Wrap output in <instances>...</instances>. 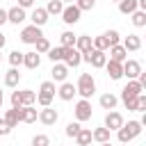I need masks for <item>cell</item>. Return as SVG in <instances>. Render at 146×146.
I'll list each match as a JSON object with an SVG mask.
<instances>
[{"label": "cell", "mask_w": 146, "mask_h": 146, "mask_svg": "<svg viewBox=\"0 0 146 146\" xmlns=\"http://www.w3.org/2000/svg\"><path fill=\"white\" fill-rule=\"evenodd\" d=\"M75 91H78L84 100H89V98L94 96V91H96V80H94V75H91V73H80L78 84H75Z\"/></svg>", "instance_id": "6da1fadb"}, {"label": "cell", "mask_w": 146, "mask_h": 146, "mask_svg": "<svg viewBox=\"0 0 146 146\" xmlns=\"http://www.w3.org/2000/svg\"><path fill=\"white\" fill-rule=\"evenodd\" d=\"M139 135H141V123H139V121H128V123H123V125L116 130V137H119L121 144H128V141H132V139L139 137Z\"/></svg>", "instance_id": "7a4b0ae2"}, {"label": "cell", "mask_w": 146, "mask_h": 146, "mask_svg": "<svg viewBox=\"0 0 146 146\" xmlns=\"http://www.w3.org/2000/svg\"><path fill=\"white\" fill-rule=\"evenodd\" d=\"M82 62L91 64L94 68H105V64H107V52H103V50H96V48H91L89 52H84V55H82Z\"/></svg>", "instance_id": "3957f363"}, {"label": "cell", "mask_w": 146, "mask_h": 146, "mask_svg": "<svg viewBox=\"0 0 146 146\" xmlns=\"http://www.w3.org/2000/svg\"><path fill=\"white\" fill-rule=\"evenodd\" d=\"M62 21L66 23V25H75L78 21H80V16H82V11L75 7V2L73 5H64V9H62Z\"/></svg>", "instance_id": "277c9868"}, {"label": "cell", "mask_w": 146, "mask_h": 146, "mask_svg": "<svg viewBox=\"0 0 146 146\" xmlns=\"http://www.w3.org/2000/svg\"><path fill=\"white\" fill-rule=\"evenodd\" d=\"M75 119H78V123H84V121L91 119V103H89V100L80 98V100L75 103Z\"/></svg>", "instance_id": "5b68a950"}, {"label": "cell", "mask_w": 146, "mask_h": 146, "mask_svg": "<svg viewBox=\"0 0 146 146\" xmlns=\"http://www.w3.org/2000/svg\"><path fill=\"white\" fill-rule=\"evenodd\" d=\"M41 36H43V32H41V27H36V25H27V27L21 30V41H23V43H34V41L41 39Z\"/></svg>", "instance_id": "8992f818"}, {"label": "cell", "mask_w": 146, "mask_h": 146, "mask_svg": "<svg viewBox=\"0 0 146 146\" xmlns=\"http://www.w3.org/2000/svg\"><path fill=\"white\" fill-rule=\"evenodd\" d=\"M68 68H75L82 64V52H78L75 48H64V59H62Z\"/></svg>", "instance_id": "52a82bcc"}, {"label": "cell", "mask_w": 146, "mask_h": 146, "mask_svg": "<svg viewBox=\"0 0 146 146\" xmlns=\"http://www.w3.org/2000/svg\"><path fill=\"white\" fill-rule=\"evenodd\" d=\"M121 66H123V75H125L128 80H137V75L141 73V64H139L137 59H125Z\"/></svg>", "instance_id": "ba28073f"}, {"label": "cell", "mask_w": 146, "mask_h": 146, "mask_svg": "<svg viewBox=\"0 0 146 146\" xmlns=\"http://www.w3.org/2000/svg\"><path fill=\"white\" fill-rule=\"evenodd\" d=\"M123 125V116L119 114V112H114V110H110L107 114H105V128L112 132V130H119Z\"/></svg>", "instance_id": "9c48e42d"}, {"label": "cell", "mask_w": 146, "mask_h": 146, "mask_svg": "<svg viewBox=\"0 0 146 146\" xmlns=\"http://www.w3.org/2000/svg\"><path fill=\"white\" fill-rule=\"evenodd\" d=\"M50 75H52V82H66V78H68V66H66L64 62H57V64H52Z\"/></svg>", "instance_id": "30bf717a"}, {"label": "cell", "mask_w": 146, "mask_h": 146, "mask_svg": "<svg viewBox=\"0 0 146 146\" xmlns=\"http://www.w3.org/2000/svg\"><path fill=\"white\" fill-rule=\"evenodd\" d=\"M43 125H55L57 123V119H59V114H57V110H52V107H43L41 112H39V116H36Z\"/></svg>", "instance_id": "8fae6325"}, {"label": "cell", "mask_w": 146, "mask_h": 146, "mask_svg": "<svg viewBox=\"0 0 146 146\" xmlns=\"http://www.w3.org/2000/svg\"><path fill=\"white\" fill-rule=\"evenodd\" d=\"M25 18H27V16H25V9H21L18 5H16V7H11V9H7V23L21 25Z\"/></svg>", "instance_id": "7c38bea8"}, {"label": "cell", "mask_w": 146, "mask_h": 146, "mask_svg": "<svg viewBox=\"0 0 146 146\" xmlns=\"http://www.w3.org/2000/svg\"><path fill=\"white\" fill-rule=\"evenodd\" d=\"M121 46L125 48V52H137L141 48V39H139V34H128Z\"/></svg>", "instance_id": "4fadbf2b"}, {"label": "cell", "mask_w": 146, "mask_h": 146, "mask_svg": "<svg viewBox=\"0 0 146 146\" xmlns=\"http://www.w3.org/2000/svg\"><path fill=\"white\" fill-rule=\"evenodd\" d=\"M30 21H32V25H36V27H43V25L48 23V14H46V9H41V7L32 9V14H30Z\"/></svg>", "instance_id": "5bb4252c"}, {"label": "cell", "mask_w": 146, "mask_h": 146, "mask_svg": "<svg viewBox=\"0 0 146 146\" xmlns=\"http://www.w3.org/2000/svg\"><path fill=\"white\" fill-rule=\"evenodd\" d=\"M105 71H107V75H110V80H121L123 78V66L119 64V62H107L105 64Z\"/></svg>", "instance_id": "9a60e30c"}, {"label": "cell", "mask_w": 146, "mask_h": 146, "mask_svg": "<svg viewBox=\"0 0 146 146\" xmlns=\"http://www.w3.org/2000/svg\"><path fill=\"white\" fill-rule=\"evenodd\" d=\"M110 50V59L112 62H119V64H123L125 59H128V52H125V48L119 43V46H112V48H107Z\"/></svg>", "instance_id": "2e32d148"}, {"label": "cell", "mask_w": 146, "mask_h": 146, "mask_svg": "<svg viewBox=\"0 0 146 146\" xmlns=\"http://www.w3.org/2000/svg\"><path fill=\"white\" fill-rule=\"evenodd\" d=\"M75 94H78V91H75V84H71V82H62V87L57 89V96H59L62 100H73Z\"/></svg>", "instance_id": "e0dca14e"}, {"label": "cell", "mask_w": 146, "mask_h": 146, "mask_svg": "<svg viewBox=\"0 0 146 146\" xmlns=\"http://www.w3.org/2000/svg\"><path fill=\"white\" fill-rule=\"evenodd\" d=\"M18 112H21V121H23V123H34L36 116H39V112L34 110V105H25V107H21Z\"/></svg>", "instance_id": "ac0fdd59"}, {"label": "cell", "mask_w": 146, "mask_h": 146, "mask_svg": "<svg viewBox=\"0 0 146 146\" xmlns=\"http://www.w3.org/2000/svg\"><path fill=\"white\" fill-rule=\"evenodd\" d=\"M23 64L34 71V68H39V64H41V55L34 52V50H32V52H23Z\"/></svg>", "instance_id": "d6986e66"}, {"label": "cell", "mask_w": 146, "mask_h": 146, "mask_svg": "<svg viewBox=\"0 0 146 146\" xmlns=\"http://www.w3.org/2000/svg\"><path fill=\"white\" fill-rule=\"evenodd\" d=\"M91 48H94V46H91V36L80 34V36L75 39V50H78V52H82V55H84V52H89Z\"/></svg>", "instance_id": "ffe728a7"}, {"label": "cell", "mask_w": 146, "mask_h": 146, "mask_svg": "<svg viewBox=\"0 0 146 146\" xmlns=\"http://www.w3.org/2000/svg\"><path fill=\"white\" fill-rule=\"evenodd\" d=\"M121 94H125V96H139V94H144V87L137 80H128V84L121 89Z\"/></svg>", "instance_id": "44dd1931"}, {"label": "cell", "mask_w": 146, "mask_h": 146, "mask_svg": "<svg viewBox=\"0 0 146 146\" xmlns=\"http://www.w3.org/2000/svg\"><path fill=\"white\" fill-rule=\"evenodd\" d=\"M21 107H11V110H7V114H5V123L9 125V128H16L18 123H21V112H18Z\"/></svg>", "instance_id": "7402d4cb"}, {"label": "cell", "mask_w": 146, "mask_h": 146, "mask_svg": "<svg viewBox=\"0 0 146 146\" xmlns=\"http://www.w3.org/2000/svg\"><path fill=\"white\" fill-rule=\"evenodd\" d=\"M75 39H78V34H73L71 30H66V32L59 34V43H62V48H75Z\"/></svg>", "instance_id": "603a6c76"}, {"label": "cell", "mask_w": 146, "mask_h": 146, "mask_svg": "<svg viewBox=\"0 0 146 146\" xmlns=\"http://www.w3.org/2000/svg\"><path fill=\"white\" fill-rule=\"evenodd\" d=\"M18 82H21L18 68H9V71L5 73V87H18Z\"/></svg>", "instance_id": "cb8c5ba5"}, {"label": "cell", "mask_w": 146, "mask_h": 146, "mask_svg": "<svg viewBox=\"0 0 146 146\" xmlns=\"http://www.w3.org/2000/svg\"><path fill=\"white\" fill-rule=\"evenodd\" d=\"M116 103H119V98H116L114 94H110V91L100 96V107H103V110H114Z\"/></svg>", "instance_id": "d4e9b609"}, {"label": "cell", "mask_w": 146, "mask_h": 146, "mask_svg": "<svg viewBox=\"0 0 146 146\" xmlns=\"http://www.w3.org/2000/svg\"><path fill=\"white\" fill-rule=\"evenodd\" d=\"M137 9H139V7H137V0H121V2H119V11L125 14V16L135 14Z\"/></svg>", "instance_id": "484cf974"}, {"label": "cell", "mask_w": 146, "mask_h": 146, "mask_svg": "<svg viewBox=\"0 0 146 146\" xmlns=\"http://www.w3.org/2000/svg\"><path fill=\"white\" fill-rule=\"evenodd\" d=\"M91 139H96L98 144H105V141H110V130L103 125V128H96V130H91Z\"/></svg>", "instance_id": "4316f807"}, {"label": "cell", "mask_w": 146, "mask_h": 146, "mask_svg": "<svg viewBox=\"0 0 146 146\" xmlns=\"http://www.w3.org/2000/svg\"><path fill=\"white\" fill-rule=\"evenodd\" d=\"M75 141H78V146H89L91 144V130L89 128H80V132L75 135Z\"/></svg>", "instance_id": "83f0119b"}, {"label": "cell", "mask_w": 146, "mask_h": 146, "mask_svg": "<svg viewBox=\"0 0 146 146\" xmlns=\"http://www.w3.org/2000/svg\"><path fill=\"white\" fill-rule=\"evenodd\" d=\"M34 103H36V94H34L32 89H23V91H21V107L34 105Z\"/></svg>", "instance_id": "f1b7e54d"}, {"label": "cell", "mask_w": 146, "mask_h": 146, "mask_svg": "<svg viewBox=\"0 0 146 146\" xmlns=\"http://www.w3.org/2000/svg\"><path fill=\"white\" fill-rule=\"evenodd\" d=\"M46 55H48V59H50L52 64H57V62H62V59H64V48H62V46H57V48H50Z\"/></svg>", "instance_id": "f546056e"}, {"label": "cell", "mask_w": 146, "mask_h": 146, "mask_svg": "<svg viewBox=\"0 0 146 146\" xmlns=\"http://www.w3.org/2000/svg\"><path fill=\"white\" fill-rule=\"evenodd\" d=\"M39 94H46V96H52V98H55V94H57V87H55V82H52V80H46V82H41V87H39Z\"/></svg>", "instance_id": "4dcf8cb0"}, {"label": "cell", "mask_w": 146, "mask_h": 146, "mask_svg": "<svg viewBox=\"0 0 146 146\" xmlns=\"http://www.w3.org/2000/svg\"><path fill=\"white\" fill-rule=\"evenodd\" d=\"M62 9H64V2L62 0H50L48 2V7H46V14H62Z\"/></svg>", "instance_id": "1f68e13d"}, {"label": "cell", "mask_w": 146, "mask_h": 146, "mask_svg": "<svg viewBox=\"0 0 146 146\" xmlns=\"http://www.w3.org/2000/svg\"><path fill=\"white\" fill-rule=\"evenodd\" d=\"M130 16H132V25H135V27H144V25H146V11L137 9V11L130 14Z\"/></svg>", "instance_id": "d6a6232c"}, {"label": "cell", "mask_w": 146, "mask_h": 146, "mask_svg": "<svg viewBox=\"0 0 146 146\" xmlns=\"http://www.w3.org/2000/svg\"><path fill=\"white\" fill-rule=\"evenodd\" d=\"M103 36L107 39L110 48H112V46H119V43H121V36H119V32H116V30H107V32H105Z\"/></svg>", "instance_id": "836d02e7"}, {"label": "cell", "mask_w": 146, "mask_h": 146, "mask_svg": "<svg viewBox=\"0 0 146 146\" xmlns=\"http://www.w3.org/2000/svg\"><path fill=\"white\" fill-rule=\"evenodd\" d=\"M91 46L96 48V50H103V52H107V48H110V43H107V39L100 34V36H96V39H91Z\"/></svg>", "instance_id": "e575fe53"}, {"label": "cell", "mask_w": 146, "mask_h": 146, "mask_svg": "<svg viewBox=\"0 0 146 146\" xmlns=\"http://www.w3.org/2000/svg\"><path fill=\"white\" fill-rule=\"evenodd\" d=\"M34 46H36V50H34V52H39V55H41V52H48V50L52 48V46H50V41H48L46 36L36 39V41H34Z\"/></svg>", "instance_id": "d590c367"}, {"label": "cell", "mask_w": 146, "mask_h": 146, "mask_svg": "<svg viewBox=\"0 0 146 146\" xmlns=\"http://www.w3.org/2000/svg\"><path fill=\"white\" fill-rule=\"evenodd\" d=\"M9 64H11V68H18L23 64V52L21 50H11L9 52Z\"/></svg>", "instance_id": "8d00e7d4"}, {"label": "cell", "mask_w": 146, "mask_h": 146, "mask_svg": "<svg viewBox=\"0 0 146 146\" xmlns=\"http://www.w3.org/2000/svg\"><path fill=\"white\" fill-rule=\"evenodd\" d=\"M121 100H123L125 110H130V112H137V96H125V94H121Z\"/></svg>", "instance_id": "74e56055"}, {"label": "cell", "mask_w": 146, "mask_h": 146, "mask_svg": "<svg viewBox=\"0 0 146 146\" xmlns=\"http://www.w3.org/2000/svg\"><path fill=\"white\" fill-rule=\"evenodd\" d=\"M32 146H50V137L48 135H34L32 137Z\"/></svg>", "instance_id": "f35d334b"}, {"label": "cell", "mask_w": 146, "mask_h": 146, "mask_svg": "<svg viewBox=\"0 0 146 146\" xmlns=\"http://www.w3.org/2000/svg\"><path fill=\"white\" fill-rule=\"evenodd\" d=\"M94 5H96V0H75V7L80 11H89V9H94Z\"/></svg>", "instance_id": "ab89813d"}, {"label": "cell", "mask_w": 146, "mask_h": 146, "mask_svg": "<svg viewBox=\"0 0 146 146\" xmlns=\"http://www.w3.org/2000/svg\"><path fill=\"white\" fill-rule=\"evenodd\" d=\"M80 128H82V125H80L78 121H71V123L66 125V135H68V137H75V135L80 132Z\"/></svg>", "instance_id": "60d3db41"}, {"label": "cell", "mask_w": 146, "mask_h": 146, "mask_svg": "<svg viewBox=\"0 0 146 146\" xmlns=\"http://www.w3.org/2000/svg\"><path fill=\"white\" fill-rule=\"evenodd\" d=\"M36 103H39L41 107H50V103H52V96H46V94H36Z\"/></svg>", "instance_id": "b9f144b4"}, {"label": "cell", "mask_w": 146, "mask_h": 146, "mask_svg": "<svg viewBox=\"0 0 146 146\" xmlns=\"http://www.w3.org/2000/svg\"><path fill=\"white\" fill-rule=\"evenodd\" d=\"M11 107H21V91H11Z\"/></svg>", "instance_id": "7bdbcfd3"}, {"label": "cell", "mask_w": 146, "mask_h": 146, "mask_svg": "<svg viewBox=\"0 0 146 146\" xmlns=\"http://www.w3.org/2000/svg\"><path fill=\"white\" fill-rule=\"evenodd\" d=\"M9 132H11V128L5 123V119H0V137H7Z\"/></svg>", "instance_id": "ee69618b"}, {"label": "cell", "mask_w": 146, "mask_h": 146, "mask_svg": "<svg viewBox=\"0 0 146 146\" xmlns=\"http://www.w3.org/2000/svg\"><path fill=\"white\" fill-rule=\"evenodd\" d=\"M34 5V0H18V7L21 9H27V7H32Z\"/></svg>", "instance_id": "f6af8a7d"}, {"label": "cell", "mask_w": 146, "mask_h": 146, "mask_svg": "<svg viewBox=\"0 0 146 146\" xmlns=\"http://www.w3.org/2000/svg\"><path fill=\"white\" fill-rule=\"evenodd\" d=\"M5 23H7V9L0 7V25H5Z\"/></svg>", "instance_id": "bcb514c9"}, {"label": "cell", "mask_w": 146, "mask_h": 146, "mask_svg": "<svg viewBox=\"0 0 146 146\" xmlns=\"http://www.w3.org/2000/svg\"><path fill=\"white\" fill-rule=\"evenodd\" d=\"M2 46H5V34L0 32V50H2Z\"/></svg>", "instance_id": "7dc6e473"}, {"label": "cell", "mask_w": 146, "mask_h": 146, "mask_svg": "<svg viewBox=\"0 0 146 146\" xmlns=\"http://www.w3.org/2000/svg\"><path fill=\"white\" fill-rule=\"evenodd\" d=\"M62 2H64V5H73L75 0H62Z\"/></svg>", "instance_id": "c3c4849f"}, {"label": "cell", "mask_w": 146, "mask_h": 146, "mask_svg": "<svg viewBox=\"0 0 146 146\" xmlns=\"http://www.w3.org/2000/svg\"><path fill=\"white\" fill-rule=\"evenodd\" d=\"M2 100H5V96H2V89H0V107H2Z\"/></svg>", "instance_id": "681fc988"}, {"label": "cell", "mask_w": 146, "mask_h": 146, "mask_svg": "<svg viewBox=\"0 0 146 146\" xmlns=\"http://www.w3.org/2000/svg\"><path fill=\"white\" fill-rule=\"evenodd\" d=\"M98 146H112V141H105V144H98Z\"/></svg>", "instance_id": "f907efd6"}, {"label": "cell", "mask_w": 146, "mask_h": 146, "mask_svg": "<svg viewBox=\"0 0 146 146\" xmlns=\"http://www.w3.org/2000/svg\"><path fill=\"white\" fill-rule=\"evenodd\" d=\"M112 2H121V0H112Z\"/></svg>", "instance_id": "816d5d0a"}, {"label": "cell", "mask_w": 146, "mask_h": 146, "mask_svg": "<svg viewBox=\"0 0 146 146\" xmlns=\"http://www.w3.org/2000/svg\"><path fill=\"white\" fill-rule=\"evenodd\" d=\"M0 62H2V55H0Z\"/></svg>", "instance_id": "f5cc1de1"}, {"label": "cell", "mask_w": 146, "mask_h": 146, "mask_svg": "<svg viewBox=\"0 0 146 146\" xmlns=\"http://www.w3.org/2000/svg\"><path fill=\"white\" fill-rule=\"evenodd\" d=\"M57 146H62V144H57Z\"/></svg>", "instance_id": "db71d44e"}]
</instances>
